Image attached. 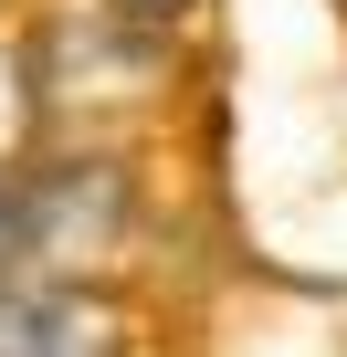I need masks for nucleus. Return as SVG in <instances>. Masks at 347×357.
<instances>
[{
    "label": "nucleus",
    "instance_id": "obj_5",
    "mask_svg": "<svg viewBox=\"0 0 347 357\" xmlns=\"http://www.w3.org/2000/svg\"><path fill=\"white\" fill-rule=\"evenodd\" d=\"M105 11H116V22H147V32H168V22H190L200 0H105Z\"/></svg>",
    "mask_w": 347,
    "mask_h": 357
},
{
    "label": "nucleus",
    "instance_id": "obj_2",
    "mask_svg": "<svg viewBox=\"0 0 347 357\" xmlns=\"http://www.w3.org/2000/svg\"><path fill=\"white\" fill-rule=\"evenodd\" d=\"M32 116H116V105H147L158 84H168V43L147 32V22H53L43 43H32Z\"/></svg>",
    "mask_w": 347,
    "mask_h": 357
},
{
    "label": "nucleus",
    "instance_id": "obj_1",
    "mask_svg": "<svg viewBox=\"0 0 347 357\" xmlns=\"http://www.w3.org/2000/svg\"><path fill=\"white\" fill-rule=\"evenodd\" d=\"M126 168L116 158H43L32 178H11V231H22V263L84 284L95 263H116L126 242Z\"/></svg>",
    "mask_w": 347,
    "mask_h": 357
},
{
    "label": "nucleus",
    "instance_id": "obj_4",
    "mask_svg": "<svg viewBox=\"0 0 347 357\" xmlns=\"http://www.w3.org/2000/svg\"><path fill=\"white\" fill-rule=\"evenodd\" d=\"M22 126H32V74H22V53L0 43V158L22 147Z\"/></svg>",
    "mask_w": 347,
    "mask_h": 357
},
{
    "label": "nucleus",
    "instance_id": "obj_6",
    "mask_svg": "<svg viewBox=\"0 0 347 357\" xmlns=\"http://www.w3.org/2000/svg\"><path fill=\"white\" fill-rule=\"evenodd\" d=\"M22 273V231H11V178H0V284Z\"/></svg>",
    "mask_w": 347,
    "mask_h": 357
},
{
    "label": "nucleus",
    "instance_id": "obj_3",
    "mask_svg": "<svg viewBox=\"0 0 347 357\" xmlns=\"http://www.w3.org/2000/svg\"><path fill=\"white\" fill-rule=\"evenodd\" d=\"M0 357H116V315L84 284H0Z\"/></svg>",
    "mask_w": 347,
    "mask_h": 357
}]
</instances>
